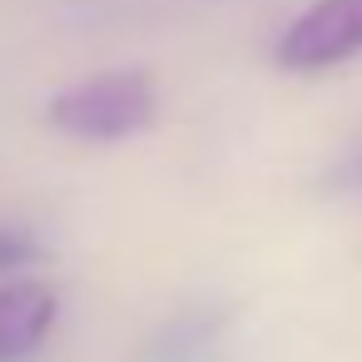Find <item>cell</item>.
<instances>
[{"mask_svg":"<svg viewBox=\"0 0 362 362\" xmlns=\"http://www.w3.org/2000/svg\"><path fill=\"white\" fill-rule=\"evenodd\" d=\"M154 119H159V95L144 70H105V75L75 80L45 105V124L85 144L134 139Z\"/></svg>","mask_w":362,"mask_h":362,"instance_id":"cell-1","label":"cell"},{"mask_svg":"<svg viewBox=\"0 0 362 362\" xmlns=\"http://www.w3.org/2000/svg\"><path fill=\"white\" fill-rule=\"evenodd\" d=\"M362 55V0H313L278 35L273 60L293 75H322Z\"/></svg>","mask_w":362,"mask_h":362,"instance_id":"cell-2","label":"cell"},{"mask_svg":"<svg viewBox=\"0 0 362 362\" xmlns=\"http://www.w3.org/2000/svg\"><path fill=\"white\" fill-rule=\"evenodd\" d=\"M60 317V293L50 283L21 278L0 288V362H25L55 327Z\"/></svg>","mask_w":362,"mask_h":362,"instance_id":"cell-3","label":"cell"},{"mask_svg":"<svg viewBox=\"0 0 362 362\" xmlns=\"http://www.w3.org/2000/svg\"><path fill=\"white\" fill-rule=\"evenodd\" d=\"M40 258V243L25 233V228H0V273H11V268H25Z\"/></svg>","mask_w":362,"mask_h":362,"instance_id":"cell-4","label":"cell"},{"mask_svg":"<svg viewBox=\"0 0 362 362\" xmlns=\"http://www.w3.org/2000/svg\"><path fill=\"white\" fill-rule=\"evenodd\" d=\"M332 184H342V189H362V154H352V159L332 174Z\"/></svg>","mask_w":362,"mask_h":362,"instance_id":"cell-5","label":"cell"}]
</instances>
